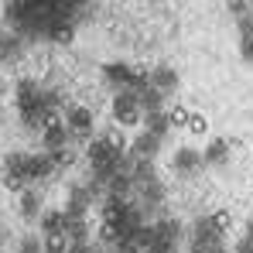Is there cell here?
I'll list each match as a JSON object with an SVG mask.
<instances>
[{
	"instance_id": "cell-1",
	"label": "cell",
	"mask_w": 253,
	"mask_h": 253,
	"mask_svg": "<svg viewBox=\"0 0 253 253\" xmlns=\"http://www.w3.org/2000/svg\"><path fill=\"white\" fill-rule=\"evenodd\" d=\"M44 110V89H38V83L24 79L17 85V113L24 126H38V113Z\"/></svg>"
},
{
	"instance_id": "cell-2",
	"label": "cell",
	"mask_w": 253,
	"mask_h": 253,
	"mask_svg": "<svg viewBox=\"0 0 253 253\" xmlns=\"http://www.w3.org/2000/svg\"><path fill=\"white\" fill-rule=\"evenodd\" d=\"M103 79L110 85H117V89H140L144 83H151L147 72H140V69L126 65V62H106L103 65Z\"/></svg>"
},
{
	"instance_id": "cell-3",
	"label": "cell",
	"mask_w": 253,
	"mask_h": 253,
	"mask_svg": "<svg viewBox=\"0 0 253 253\" xmlns=\"http://www.w3.org/2000/svg\"><path fill=\"white\" fill-rule=\"evenodd\" d=\"M113 120L120 126H137L144 120V110H140L133 89H120V92H117V99H113Z\"/></svg>"
},
{
	"instance_id": "cell-4",
	"label": "cell",
	"mask_w": 253,
	"mask_h": 253,
	"mask_svg": "<svg viewBox=\"0 0 253 253\" xmlns=\"http://www.w3.org/2000/svg\"><path fill=\"white\" fill-rule=\"evenodd\" d=\"M65 126H69V133L72 137H92V126H96V117H92V110L89 106H69V113H65Z\"/></svg>"
},
{
	"instance_id": "cell-5",
	"label": "cell",
	"mask_w": 253,
	"mask_h": 253,
	"mask_svg": "<svg viewBox=\"0 0 253 253\" xmlns=\"http://www.w3.org/2000/svg\"><path fill=\"white\" fill-rule=\"evenodd\" d=\"M174 250H178V226L174 222H158L144 253H174Z\"/></svg>"
},
{
	"instance_id": "cell-6",
	"label": "cell",
	"mask_w": 253,
	"mask_h": 253,
	"mask_svg": "<svg viewBox=\"0 0 253 253\" xmlns=\"http://www.w3.org/2000/svg\"><path fill=\"white\" fill-rule=\"evenodd\" d=\"M44 38L55 42V44H72V38H76V21L65 17V14H55L48 21V28H44Z\"/></svg>"
},
{
	"instance_id": "cell-7",
	"label": "cell",
	"mask_w": 253,
	"mask_h": 253,
	"mask_svg": "<svg viewBox=\"0 0 253 253\" xmlns=\"http://www.w3.org/2000/svg\"><path fill=\"white\" fill-rule=\"evenodd\" d=\"M55 161H51V154L44 151V154H28V181H44V178H51L55 174Z\"/></svg>"
},
{
	"instance_id": "cell-8",
	"label": "cell",
	"mask_w": 253,
	"mask_h": 253,
	"mask_svg": "<svg viewBox=\"0 0 253 253\" xmlns=\"http://www.w3.org/2000/svg\"><path fill=\"white\" fill-rule=\"evenodd\" d=\"M161 140H165V137H158V133H147V130H144V133L133 140L130 154H133V158H147V161H154V154L161 151Z\"/></svg>"
},
{
	"instance_id": "cell-9",
	"label": "cell",
	"mask_w": 253,
	"mask_h": 253,
	"mask_svg": "<svg viewBox=\"0 0 253 253\" xmlns=\"http://www.w3.org/2000/svg\"><path fill=\"white\" fill-rule=\"evenodd\" d=\"M215 243H222V233L212 229L209 219H199V222H195V243H192V250H209Z\"/></svg>"
},
{
	"instance_id": "cell-10",
	"label": "cell",
	"mask_w": 253,
	"mask_h": 253,
	"mask_svg": "<svg viewBox=\"0 0 253 253\" xmlns=\"http://www.w3.org/2000/svg\"><path fill=\"white\" fill-rule=\"evenodd\" d=\"M202 165H206V161H202V154H199V151H192V147H181V151L174 154V171H178V174H195Z\"/></svg>"
},
{
	"instance_id": "cell-11",
	"label": "cell",
	"mask_w": 253,
	"mask_h": 253,
	"mask_svg": "<svg viewBox=\"0 0 253 253\" xmlns=\"http://www.w3.org/2000/svg\"><path fill=\"white\" fill-rule=\"evenodd\" d=\"M147 76H151V85H154V89H161L165 96L178 89V72L168 69V65H158V69H154V72H147Z\"/></svg>"
},
{
	"instance_id": "cell-12",
	"label": "cell",
	"mask_w": 253,
	"mask_h": 253,
	"mask_svg": "<svg viewBox=\"0 0 253 253\" xmlns=\"http://www.w3.org/2000/svg\"><path fill=\"white\" fill-rule=\"evenodd\" d=\"M69 126L62 124V126H51V130H42V144H44V151L51 154V151H62V147H69Z\"/></svg>"
},
{
	"instance_id": "cell-13",
	"label": "cell",
	"mask_w": 253,
	"mask_h": 253,
	"mask_svg": "<svg viewBox=\"0 0 253 253\" xmlns=\"http://www.w3.org/2000/svg\"><path fill=\"white\" fill-rule=\"evenodd\" d=\"M42 247H44V253H69L72 250V240H69L65 229L62 233H42Z\"/></svg>"
},
{
	"instance_id": "cell-14",
	"label": "cell",
	"mask_w": 253,
	"mask_h": 253,
	"mask_svg": "<svg viewBox=\"0 0 253 253\" xmlns=\"http://www.w3.org/2000/svg\"><path fill=\"white\" fill-rule=\"evenodd\" d=\"M226 158H229V140H222V137H215L202 154L206 165H226Z\"/></svg>"
},
{
	"instance_id": "cell-15",
	"label": "cell",
	"mask_w": 253,
	"mask_h": 253,
	"mask_svg": "<svg viewBox=\"0 0 253 253\" xmlns=\"http://www.w3.org/2000/svg\"><path fill=\"white\" fill-rule=\"evenodd\" d=\"M69 226V215H65V209H48L42 215V233H62Z\"/></svg>"
},
{
	"instance_id": "cell-16",
	"label": "cell",
	"mask_w": 253,
	"mask_h": 253,
	"mask_svg": "<svg viewBox=\"0 0 253 253\" xmlns=\"http://www.w3.org/2000/svg\"><path fill=\"white\" fill-rule=\"evenodd\" d=\"M120 240H124V226L103 219V222H99V243H103V247H117Z\"/></svg>"
},
{
	"instance_id": "cell-17",
	"label": "cell",
	"mask_w": 253,
	"mask_h": 253,
	"mask_svg": "<svg viewBox=\"0 0 253 253\" xmlns=\"http://www.w3.org/2000/svg\"><path fill=\"white\" fill-rule=\"evenodd\" d=\"M144 126H147V133H158V137H165L171 126H168V113L165 110H151V113H144Z\"/></svg>"
},
{
	"instance_id": "cell-18",
	"label": "cell",
	"mask_w": 253,
	"mask_h": 253,
	"mask_svg": "<svg viewBox=\"0 0 253 253\" xmlns=\"http://www.w3.org/2000/svg\"><path fill=\"white\" fill-rule=\"evenodd\" d=\"M38 209H42V195H38L35 188H24V192H21V215H24V219H35Z\"/></svg>"
},
{
	"instance_id": "cell-19",
	"label": "cell",
	"mask_w": 253,
	"mask_h": 253,
	"mask_svg": "<svg viewBox=\"0 0 253 253\" xmlns=\"http://www.w3.org/2000/svg\"><path fill=\"white\" fill-rule=\"evenodd\" d=\"M17 48H21V35H10V31L0 28V62H3V58H14Z\"/></svg>"
},
{
	"instance_id": "cell-20",
	"label": "cell",
	"mask_w": 253,
	"mask_h": 253,
	"mask_svg": "<svg viewBox=\"0 0 253 253\" xmlns=\"http://www.w3.org/2000/svg\"><path fill=\"white\" fill-rule=\"evenodd\" d=\"M209 226L215 229V233H222V236H226V233L233 229V215H229L226 209H215V212L209 215Z\"/></svg>"
},
{
	"instance_id": "cell-21",
	"label": "cell",
	"mask_w": 253,
	"mask_h": 253,
	"mask_svg": "<svg viewBox=\"0 0 253 253\" xmlns=\"http://www.w3.org/2000/svg\"><path fill=\"white\" fill-rule=\"evenodd\" d=\"M188 117H192L188 106H174V110H168V126L171 130H185L188 126Z\"/></svg>"
},
{
	"instance_id": "cell-22",
	"label": "cell",
	"mask_w": 253,
	"mask_h": 253,
	"mask_svg": "<svg viewBox=\"0 0 253 253\" xmlns=\"http://www.w3.org/2000/svg\"><path fill=\"white\" fill-rule=\"evenodd\" d=\"M51 126H62L58 106H44L42 113H38V130H51Z\"/></svg>"
},
{
	"instance_id": "cell-23",
	"label": "cell",
	"mask_w": 253,
	"mask_h": 253,
	"mask_svg": "<svg viewBox=\"0 0 253 253\" xmlns=\"http://www.w3.org/2000/svg\"><path fill=\"white\" fill-rule=\"evenodd\" d=\"M103 140H106V144H110V147H113L117 154H124V151H126V137H124V130H110V133H106Z\"/></svg>"
},
{
	"instance_id": "cell-24",
	"label": "cell",
	"mask_w": 253,
	"mask_h": 253,
	"mask_svg": "<svg viewBox=\"0 0 253 253\" xmlns=\"http://www.w3.org/2000/svg\"><path fill=\"white\" fill-rule=\"evenodd\" d=\"M51 161H55V168H69V165H76V154L69 147H62V151H51Z\"/></svg>"
},
{
	"instance_id": "cell-25",
	"label": "cell",
	"mask_w": 253,
	"mask_h": 253,
	"mask_svg": "<svg viewBox=\"0 0 253 253\" xmlns=\"http://www.w3.org/2000/svg\"><path fill=\"white\" fill-rule=\"evenodd\" d=\"M185 130H188V133H206V130H209V120H206L202 113H192V117H188V126H185Z\"/></svg>"
},
{
	"instance_id": "cell-26",
	"label": "cell",
	"mask_w": 253,
	"mask_h": 253,
	"mask_svg": "<svg viewBox=\"0 0 253 253\" xmlns=\"http://www.w3.org/2000/svg\"><path fill=\"white\" fill-rule=\"evenodd\" d=\"M21 253H44L42 240H38V236H24V240H21Z\"/></svg>"
},
{
	"instance_id": "cell-27",
	"label": "cell",
	"mask_w": 253,
	"mask_h": 253,
	"mask_svg": "<svg viewBox=\"0 0 253 253\" xmlns=\"http://www.w3.org/2000/svg\"><path fill=\"white\" fill-rule=\"evenodd\" d=\"M236 28H240V38L253 35V14H243V17H236Z\"/></svg>"
},
{
	"instance_id": "cell-28",
	"label": "cell",
	"mask_w": 253,
	"mask_h": 253,
	"mask_svg": "<svg viewBox=\"0 0 253 253\" xmlns=\"http://www.w3.org/2000/svg\"><path fill=\"white\" fill-rule=\"evenodd\" d=\"M240 55H243V62H253V35L240 38Z\"/></svg>"
},
{
	"instance_id": "cell-29",
	"label": "cell",
	"mask_w": 253,
	"mask_h": 253,
	"mask_svg": "<svg viewBox=\"0 0 253 253\" xmlns=\"http://www.w3.org/2000/svg\"><path fill=\"white\" fill-rule=\"evenodd\" d=\"M229 14L233 17H243V14H250V3L247 0H229Z\"/></svg>"
},
{
	"instance_id": "cell-30",
	"label": "cell",
	"mask_w": 253,
	"mask_h": 253,
	"mask_svg": "<svg viewBox=\"0 0 253 253\" xmlns=\"http://www.w3.org/2000/svg\"><path fill=\"white\" fill-rule=\"evenodd\" d=\"M236 253H253V240L250 236H243V240L236 243Z\"/></svg>"
},
{
	"instance_id": "cell-31",
	"label": "cell",
	"mask_w": 253,
	"mask_h": 253,
	"mask_svg": "<svg viewBox=\"0 0 253 253\" xmlns=\"http://www.w3.org/2000/svg\"><path fill=\"white\" fill-rule=\"evenodd\" d=\"M202 253H226V247H222V243H215V247H209V250H202Z\"/></svg>"
},
{
	"instance_id": "cell-32",
	"label": "cell",
	"mask_w": 253,
	"mask_h": 253,
	"mask_svg": "<svg viewBox=\"0 0 253 253\" xmlns=\"http://www.w3.org/2000/svg\"><path fill=\"white\" fill-rule=\"evenodd\" d=\"M247 236L253 240V215H250V222H247Z\"/></svg>"
},
{
	"instance_id": "cell-33",
	"label": "cell",
	"mask_w": 253,
	"mask_h": 253,
	"mask_svg": "<svg viewBox=\"0 0 253 253\" xmlns=\"http://www.w3.org/2000/svg\"><path fill=\"white\" fill-rule=\"evenodd\" d=\"M3 240H7V229H3V222H0V247H3Z\"/></svg>"
}]
</instances>
